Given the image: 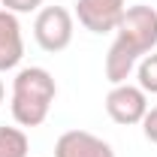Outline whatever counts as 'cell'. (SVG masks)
<instances>
[{
    "label": "cell",
    "instance_id": "6da1fadb",
    "mask_svg": "<svg viewBox=\"0 0 157 157\" xmlns=\"http://www.w3.org/2000/svg\"><path fill=\"white\" fill-rule=\"evenodd\" d=\"M157 48V9L154 6H127L115 27V39L106 52L103 73L112 85L127 82L136 63Z\"/></svg>",
    "mask_w": 157,
    "mask_h": 157
},
{
    "label": "cell",
    "instance_id": "7a4b0ae2",
    "mask_svg": "<svg viewBox=\"0 0 157 157\" xmlns=\"http://www.w3.org/2000/svg\"><path fill=\"white\" fill-rule=\"evenodd\" d=\"M55 97H58V85L45 67H21L12 78V100H9L15 124L39 127L52 112Z\"/></svg>",
    "mask_w": 157,
    "mask_h": 157
},
{
    "label": "cell",
    "instance_id": "3957f363",
    "mask_svg": "<svg viewBox=\"0 0 157 157\" xmlns=\"http://www.w3.org/2000/svg\"><path fill=\"white\" fill-rule=\"evenodd\" d=\"M73 30H76V18L67 6H42L33 18V39L42 52L58 55L73 42Z\"/></svg>",
    "mask_w": 157,
    "mask_h": 157
},
{
    "label": "cell",
    "instance_id": "277c9868",
    "mask_svg": "<svg viewBox=\"0 0 157 157\" xmlns=\"http://www.w3.org/2000/svg\"><path fill=\"white\" fill-rule=\"evenodd\" d=\"M106 115L112 118L115 124H142V118L148 112V94L139 88V85H130V82H121V85H112L109 94H106Z\"/></svg>",
    "mask_w": 157,
    "mask_h": 157
},
{
    "label": "cell",
    "instance_id": "5b68a950",
    "mask_svg": "<svg viewBox=\"0 0 157 157\" xmlns=\"http://www.w3.org/2000/svg\"><path fill=\"white\" fill-rule=\"evenodd\" d=\"M127 12V0H76V18L91 33H115Z\"/></svg>",
    "mask_w": 157,
    "mask_h": 157
},
{
    "label": "cell",
    "instance_id": "8992f818",
    "mask_svg": "<svg viewBox=\"0 0 157 157\" xmlns=\"http://www.w3.org/2000/svg\"><path fill=\"white\" fill-rule=\"evenodd\" d=\"M55 157H115V151L106 139L88 130H67L55 142Z\"/></svg>",
    "mask_w": 157,
    "mask_h": 157
},
{
    "label": "cell",
    "instance_id": "52a82bcc",
    "mask_svg": "<svg viewBox=\"0 0 157 157\" xmlns=\"http://www.w3.org/2000/svg\"><path fill=\"white\" fill-rule=\"evenodd\" d=\"M24 58V36H21L18 15L0 9V73L15 70Z\"/></svg>",
    "mask_w": 157,
    "mask_h": 157
},
{
    "label": "cell",
    "instance_id": "ba28073f",
    "mask_svg": "<svg viewBox=\"0 0 157 157\" xmlns=\"http://www.w3.org/2000/svg\"><path fill=\"white\" fill-rule=\"evenodd\" d=\"M30 142L21 127H0V157H27Z\"/></svg>",
    "mask_w": 157,
    "mask_h": 157
},
{
    "label": "cell",
    "instance_id": "9c48e42d",
    "mask_svg": "<svg viewBox=\"0 0 157 157\" xmlns=\"http://www.w3.org/2000/svg\"><path fill=\"white\" fill-rule=\"evenodd\" d=\"M136 78H139V88L145 94H157V52L145 55L136 63Z\"/></svg>",
    "mask_w": 157,
    "mask_h": 157
},
{
    "label": "cell",
    "instance_id": "30bf717a",
    "mask_svg": "<svg viewBox=\"0 0 157 157\" xmlns=\"http://www.w3.org/2000/svg\"><path fill=\"white\" fill-rule=\"evenodd\" d=\"M0 3H3V9H9L15 15H27V12H39L45 0H0Z\"/></svg>",
    "mask_w": 157,
    "mask_h": 157
},
{
    "label": "cell",
    "instance_id": "8fae6325",
    "mask_svg": "<svg viewBox=\"0 0 157 157\" xmlns=\"http://www.w3.org/2000/svg\"><path fill=\"white\" fill-rule=\"evenodd\" d=\"M142 133H145V139L151 145H157V106L145 112V118H142Z\"/></svg>",
    "mask_w": 157,
    "mask_h": 157
},
{
    "label": "cell",
    "instance_id": "7c38bea8",
    "mask_svg": "<svg viewBox=\"0 0 157 157\" xmlns=\"http://www.w3.org/2000/svg\"><path fill=\"white\" fill-rule=\"evenodd\" d=\"M3 97H6V88H3V78H0V103H3Z\"/></svg>",
    "mask_w": 157,
    "mask_h": 157
}]
</instances>
